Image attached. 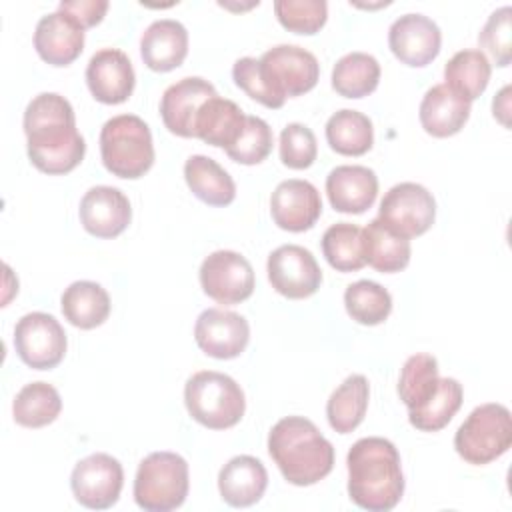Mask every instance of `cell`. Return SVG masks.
Instances as JSON below:
<instances>
[{"mask_svg": "<svg viewBox=\"0 0 512 512\" xmlns=\"http://www.w3.org/2000/svg\"><path fill=\"white\" fill-rule=\"evenodd\" d=\"M60 306L64 318L80 330H92L104 324L110 316V296L98 282L92 280L72 282L62 292Z\"/></svg>", "mask_w": 512, "mask_h": 512, "instance_id": "obj_26", "label": "cell"}, {"mask_svg": "<svg viewBox=\"0 0 512 512\" xmlns=\"http://www.w3.org/2000/svg\"><path fill=\"white\" fill-rule=\"evenodd\" d=\"M246 118L248 116L236 102L220 98L216 94L200 108L194 122V138H200L210 146L228 150L244 132Z\"/></svg>", "mask_w": 512, "mask_h": 512, "instance_id": "obj_25", "label": "cell"}, {"mask_svg": "<svg viewBox=\"0 0 512 512\" xmlns=\"http://www.w3.org/2000/svg\"><path fill=\"white\" fill-rule=\"evenodd\" d=\"M194 338L206 356L230 360L246 350L250 326L242 314L224 308H206L196 318Z\"/></svg>", "mask_w": 512, "mask_h": 512, "instance_id": "obj_14", "label": "cell"}, {"mask_svg": "<svg viewBox=\"0 0 512 512\" xmlns=\"http://www.w3.org/2000/svg\"><path fill=\"white\" fill-rule=\"evenodd\" d=\"M184 404L188 414L210 430L236 426L246 410L240 384L216 370H202L186 380Z\"/></svg>", "mask_w": 512, "mask_h": 512, "instance_id": "obj_5", "label": "cell"}, {"mask_svg": "<svg viewBox=\"0 0 512 512\" xmlns=\"http://www.w3.org/2000/svg\"><path fill=\"white\" fill-rule=\"evenodd\" d=\"M440 388L438 360L430 354H414L410 356L398 378V396L408 408L414 412L422 408Z\"/></svg>", "mask_w": 512, "mask_h": 512, "instance_id": "obj_33", "label": "cell"}, {"mask_svg": "<svg viewBox=\"0 0 512 512\" xmlns=\"http://www.w3.org/2000/svg\"><path fill=\"white\" fill-rule=\"evenodd\" d=\"M58 10L70 14L84 30L102 22L108 2L106 0H62Z\"/></svg>", "mask_w": 512, "mask_h": 512, "instance_id": "obj_43", "label": "cell"}, {"mask_svg": "<svg viewBox=\"0 0 512 512\" xmlns=\"http://www.w3.org/2000/svg\"><path fill=\"white\" fill-rule=\"evenodd\" d=\"M378 218L404 238H414L430 230L436 218L434 196L416 182L392 186L380 200Z\"/></svg>", "mask_w": 512, "mask_h": 512, "instance_id": "obj_10", "label": "cell"}, {"mask_svg": "<svg viewBox=\"0 0 512 512\" xmlns=\"http://www.w3.org/2000/svg\"><path fill=\"white\" fill-rule=\"evenodd\" d=\"M510 16H512L510 6H502V8L494 10L478 34L480 46L490 54V58L496 62V66H508L512 60Z\"/></svg>", "mask_w": 512, "mask_h": 512, "instance_id": "obj_41", "label": "cell"}, {"mask_svg": "<svg viewBox=\"0 0 512 512\" xmlns=\"http://www.w3.org/2000/svg\"><path fill=\"white\" fill-rule=\"evenodd\" d=\"M318 144L314 132L298 122H292L280 132V160L292 170H304L314 164Z\"/></svg>", "mask_w": 512, "mask_h": 512, "instance_id": "obj_40", "label": "cell"}, {"mask_svg": "<svg viewBox=\"0 0 512 512\" xmlns=\"http://www.w3.org/2000/svg\"><path fill=\"white\" fill-rule=\"evenodd\" d=\"M274 14L294 34H316L326 24L328 4L324 0H276Z\"/></svg>", "mask_w": 512, "mask_h": 512, "instance_id": "obj_38", "label": "cell"}, {"mask_svg": "<svg viewBox=\"0 0 512 512\" xmlns=\"http://www.w3.org/2000/svg\"><path fill=\"white\" fill-rule=\"evenodd\" d=\"M370 386L366 376L350 374L328 398L326 416L328 424L338 434H348L356 430L368 410Z\"/></svg>", "mask_w": 512, "mask_h": 512, "instance_id": "obj_28", "label": "cell"}, {"mask_svg": "<svg viewBox=\"0 0 512 512\" xmlns=\"http://www.w3.org/2000/svg\"><path fill=\"white\" fill-rule=\"evenodd\" d=\"M188 462L176 452L148 454L134 478V500L148 512H170L188 496Z\"/></svg>", "mask_w": 512, "mask_h": 512, "instance_id": "obj_6", "label": "cell"}, {"mask_svg": "<svg viewBox=\"0 0 512 512\" xmlns=\"http://www.w3.org/2000/svg\"><path fill=\"white\" fill-rule=\"evenodd\" d=\"M380 64L372 54L348 52L332 68V88L344 98H364L378 88Z\"/></svg>", "mask_w": 512, "mask_h": 512, "instance_id": "obj_32", "label": "cell"}, {"mask_svg": "<svg viewBox=\"0 0 512 512\" xmlns=\"http://www.w3.org/2000/svg\"><path fill=\"white\" fill-rule=\"evenodd\" d=\"M322 254L338 272H354L366 264L364 232L350 222H336L322 234Z\"/></svg>", "mask_w": 512, "mask_h": 512, "instance_id": "obj_35", "label": "cell"}, {"mask_svg": "<svg viewBox=\"0 0 512 512\" xmlns=\"http://www.w3.org/2000/svg\"><path fill=\"white\" fill-rule=\"evenodd\" d=\"M24 134L28 158L44 174H68L86 154L74 108L56 92H42L28 102Z\"/></svg>", "mask_w": 512, "mask_h": 512, "instance_id": "obj_1", "label": "cell"}, {"mask_svg": "<svg viewBox=\"0 0 512 512\" xmlns=\"http://www.w3.org/2000/svg\"><path fill=\"white\" fill-rule=\"evenodd\" d=\"M326 194L336 212L362 214L378 196V176L360 164H342L326 176Z\"/></svg>", "mask_w": 512, "mask_h": 512, "instance_id": "obj_21", "label": "cell"}, {"mask_svg": "<svg viewBox=\"0 0 512 512\" xmlns=\"http://www.w3.org/2000/svg\"><path fill=\"white\" fill-rule=\"evenodd\" d=\"M508 92H510V86H504L498 96H494L492 100V112H494V118H498L504 126H508V112H510V106H508Z\"/></svg>", "mask_w": 512, "mask_h": 512, "instance_id": "obj_44", "label": "cell"}, {"mask_svg": "<svg viewBox=\"0 0 512 512\" xmlns=\"http://www.w3.org/2000/svg\"><path fill=\"white\" fill-rule=\"evenodd\" d=\"M268 486V472L264 464L248 454L230 458L218 474V490L226 504L246 508L256 504Z\"/></svg>", "mask_w": 512, "mask_h": 512, "instance_id": "obj_23", "label": "cell"}, {"mask_svg": "<svg viewBox=\"0 0 512 512\" xmlns=\"http://www.w3.org/2000/svg\"><path fill=\"white\" fill-rule=\"evenodd\" d=\"M268 452L284 480L294 486H312L334 468V446L304 416L278 420L268 434Z\"/></svg>", "mask_w": 512, "mask_h": 512, "instance_id": "obj_3", "label": "cell"}, {"mask_svg": "<svg viewBox=\"0 0 512 512\" xmlns=\"http://www.w3.org/2000/svg\"><path fill=\"white\" fill-rule=\"evenodd\" d=\"M100 156L108 172L136 180L154 164L150 126L136 114H118L100 130Z\"/></svg>", "mask_w": 512, "mask_h": 512, "instance_id": "obj_4", "label": "cell"}, {"mask_svg": "<svg viewBox=\"0 0 512 512\" xmlns=\"http://www.w3.org/2000/svg\"><path fill=\"white\" fill-rule=\"evenodd\" d=\"M212 96H216V88L200 76H188L170 84L160 100L164 126L176 136L194 138L196 116Z\"/></svg>", "mask_w": 512, "mask_h": 512, "instance_id": "obj_19", "label": "cell"}, {"mask_svg": "<svg viewBox=\"0 0 512 512\" xmlns=\"http://www.w3.org/2000/svg\"><path fill=\"white\" fill-rule=\"evenodd\" d=\"M62 410L58 390L48 382L26 384L12 402V416L24 428H42L52 424Z\"/></svg>", "mask_w": 512, "mask_h": 512, "instance_id": "obj_34", "label": "cell"}, {"mask_svg": "<svg viewBox=\"0 0 512 512\" xmlns=\"http://www.w3.org/2000/svg\"><path fill=\"white\" fill-rule=\"evenodd\" d=\"M420 124L434 138L458 134L470 118V102L454 94L446 84L426 90L420 102Z\"/></svg>", "mask_w": 512, "mask_h": 512, "instance_id": "obj_24", "label": "cell"}, {"mask_svg": "<svg viewBox=\"0 0 512 512\" xmlns=\"http://www.w3.org/2000/svg\"><path fill=\"white\" fill-rule=\"evenodd\" d=\"M188 54V32L182 22L172 18L154 20L140 38V56L154 72L178 68Z\"/></svg>", "mask_w": 512, "mask_h": 512, "instance_id": "obj_22", "label": "cell"}, {"mask_svg": "<svg viewBox=\"0 0 512 512\" xmlns=\"http://www.w3.org/2000/svg\"><path fill=\"white\" fill-rule=\"evenodd\" d=\"M200 286L218 304L232 306L248 300L254 292V268L234 250H216L200 266Z\"/></svg>", "mask_w": 512, "mask_h": 512, "instance_id": "obj_11", "label": "cell"}, {"mask_svg": "<svg viewBox=\"0 0 512 512\" xmlns=\"http://www.w3.org/2000/svg\"><path fill=\"white\" fill-rule=\"evenodd\" d=\"M90 94L102 104H122L130 98L136 74L130 58L118 48L98 50L86 66Z\"/></svg>", "mask_w": 512, "mask_h": 512, "instance_id": "obj_18", "label": "cell"}, {"mask_svg": "<svg viewBox=\"0 0 512 512\" xmlns=\"http://www.w3.org/2000/svg\"><path fill=\"white\" fill-rule=\"evenodd\" d=\"M512 446V416L502 404L476 406L454 434V448L468 464H488Z\"/></svg>", "mask_w": 512, "mask_h": 512, "instance_id": "obj_7", "label": "cell"}, {"mask_svg": "<svg viewBox=\"0 0 512 512\" xmlns=\"http://www.w3.org/2000/svg\"><path fill=\"white\" fill-rule=\"evenodd\" d=\"M266 270L272 288L290 300L308 298L322 284V270L314 254L298 244H284L272 250Z\"/></svg>", "mask_w": 512, "mask_h": 512, "instance_id": "obj_13", "label": "cell"}, {"mask_svg": "<svg viewBox=\"0 0 512 512\" xmlns=\"http://www.w3.org/2000/svg\"><path fill=\"white\" fill-rule=\"evenodd\" d=\"M184 178L192 194L208 206H228L236 198L232 176L210 156H190L184 164Z\"/></svg>", "mask_w": 512, "mask_h": 512, "instance_id": "obj_27", "label": "cell"}, {"mask_svg": "<svg viewBox=\"0 0 512 512\" xmlns=\"http://www.w3.org/2000/svg\"><path fill=\"white\" fill-rule=\"evenodd\" d=\"M78 214L84 230L96 238H116L132 220L128 196L114 186H92L82 196Z\"/></svg>", "mask_w": 512, "mask_h": 512, "instance_id": "obj_17", "label": "cell"}, {"mask_svg": "<svg viewBox=\"0 0 512 512\" xmlns=\"http://www.w3.org/2000/svg\"><path fill=\"white\" fill-rule=\"evenodd\" d=\"M348 496L368 512L392 510L404 494L398 448L380 436L360 438L346 456Z\"/></svg>", "mask_w": 512, "mask_h": 512, "instance_id": "obj_2", "label": "cell"}, {"mask_svg": "<svg viewBox=\"0 0 512 512\" xmlns=\"http://www.w3.org/2000/svg\"><path fill=\"white\" fill-rule=\"evenodd\" d=\"M464 398L462 384L456 378H440L438 392L418 410L408 412V420L422 432H438L454 418Z\"/></svg>", "mask_w": 512, "mask_h": 512, "instance_id": "obj_37", "label": "cell"}, {"mask_svg": "<svg viewBox=\"0 0 512 512\" xmlns=\"http://www.w3.org/2000/svg\"><path fill=\"white\" fill-rule=\"evenodd\" d=\"M260 74L270 92L284 104L310 92L320 78V64L312 52L296 44H278L258 58Z\"/></svg>", "mask_w": 512, "mask_h": 512, "instance_id": "obj_8", "label": "cell"}, {"mask_svg": "<svg viewBox=\"0 0 512 512\" xmlns=\"http://www.w3.org/2000/svg\"><path fill=\"white\" fill-rule=\"evenodd\" d=\"M388 46L402 64L420 68L438 56L442 34L434 20L410 12L392 22L388 30Z\"/></svg>", "mask_w": 512, "mask_h": 512, "instance_id": "obj_15", "label": "cell"}, {"mask_svg": "<svg viewBox=\"0 0 512 512\" xmlns=\"http://www.w3.org/2000/svg\"><path fill=\"white\" fill-rule=\"evenodd\" d=\"M270 214L274 224L282 230H310L322 214L320 192L308 180H284L274 188L270 196Z\"/></svg>", "mask_w": 512, "mask_h": 512, "instance_id": "obj_16", "label": "cell"}, {"mask_svg": "<svg viewBox=\"0 0 512 512\" xmlns=\"http://www.w3.org/2000/svg\"><path fill=\"white\" fill-rule=\"evenodd\" d=\"M34 48L44 62L68 66L84 50V28L62 10L50 12L36 24Z\"/></svg>", "mask_w": 512, "mask_h": 512, "instance_id": "obj_20", "label": "cell"}, {"mask_svg": "<svg viewBox=\"0 0 512 512\" xmlns=\"http://www.w3.org/2000/svg\"><path fill=\"white\" fill-rule=\"evenodd\" d=\"M124 486L122 464L104 452L82 458L70 476L74 498L90 510H106L118 502Z\"/></svg>", "mask_w": 512, "mask_h": 512, "instance_id": "obj_12", "label": "cell"}, {"mask_svg": "<svg viewBox=\"0 0 512 512\" xmlns=\"http://www.w3.org/2000/svg\"><path fill=\"white\" fill-rule=\"evenodd\" d=\"M344 306L354 322L364 326H376L390 316L392 296L378 282L358 280L346 288Z\"/></svg>", "mask_w": 512, "mask_h": 512, "instance_id": "obj_36", "label": "cell"}, {"mask_svg": "<svg viewBox=\"0 0 512 512\" xmlns=\"http://www.w3.org/2000/svg\"><path fill=\"white\" fill-rule=\"evenodd\" d=\"M364 232V258L378 272H400L410 262V240L396 234L380 218L368 222Z\"/></svg>", "mask_w": 512, "mask_h": 512, "instance_id": "obj_29", "label": "cell"}, {"mask_svg": "<svg viewBox=\"0 0 512 512\" xmlns=\"http://www.w3.org/2000/svg\"><path fill=\"white\" fill-rule=\"evenodd\" d=\"M272 144H274V136L268 122L258 116H248L244 132L226 150V154L238 164L252 166L268 158V154L272 152Z\"/></svg>", "mask_w": 512, "mask_h": 512, "instance_id": "obj_39", "label": "cell"}, {"mask_svg": "<svg viewBox=\"0 0 512 512\" xmlns=\"http://www.w3.org/2000/svg\"><path fill=\"white\" fill-rule=\"evenodd\" d=\"M14 348L26 366L50 370L66 354V332L52 314L30 312L16 322Z\"/></svg>", "mask_w": 512, "mask_h": 512, "instance_id": "obj_9", "label": "cell"}, {"mask_svg": "<svg viewBox=\"0 0 512 512\" xmlns=\"http://www.w3.org/2000/svg\"><path fill=\"white\" fill-rule=\"evenodd\" d=\"M326 140L342 156H362L374 144L372 120L358 110L342 108L328 118Z\"/></svg>", "mask_w": 512, "mask_h": 512, "instance_id": "obj_31", "label": "cell"}, {"mask_svg": "<svg viewBox=\"0 0 512 512\" xmlns=\"http://www.w3.org/2000/svg\"><path fill=\"white\" fill-rule=\"evenodd\" d=\"M232 78H234V84L238 88H242L252 100L260 102L262 106L266 108H282L284 104L270 92V88L266 86L262 74H260V68H258V60L252 58V56H244V58H238L232 66Z\"/></svg>", "mask_w": 512, "mask_h": 512, "instance_id": "obj_42", "label": "cell"}, {"mask_svg": "<svg viewBox=\"0 0 512 512\" xmlns=\"http://www.w3.org/2000/svg\"><path fill=\"white\" fill-rule=\"evenodd\" d=\"M492 66L482 50L468 48L456 52L444 66V84L464 98L466 102L476 100L488 86Z\"/></svg>", "mask_w": 512, "mask_h": 512, "instance_id": "obj_30", "label": "cell"}]
</instances>
